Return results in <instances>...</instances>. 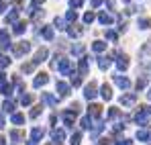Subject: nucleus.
Wrapping results in <instances>:
<instances>
[{"label": "nucleus", "mask_w": 151, "mask_h": 145, "mask_svg": "<svg viewBox=\"0 0 151 145\" xmlns=\"http://www.w3.org/2000/svg\"><path fill=\"white\" fill-rule=\"evenodd\" d=\"M102 94H104V98H110V88L104 86V88H102Z\"/></svg>", "instance_id": "3"}, {"label": "nucleus", "mask_w": 151, "mask_h": 145, "mask_svg": "<svg viewBox=\"0 0 151 145\" xmlns=\"http://www.w3.org/2000/svg\"><path fill=\"white\" fill-rule=\"evenodd\" d=\"M139 27H141V29H149L151 27V19H141V21H139Z\"/></svg>", "instance_id": "1"}, {"label": "nucleus", "mask_w": 151, "mask_h": 145, "mask_svg": "<svg viewBox=\"0 0 151 145\" xmlns=\"http://www.w3.org/2000/svg\"><path fill=\"white\" fill-rule=\"evenodd\" d=\"M137 137H139L141 141H145V139H149V133H147V131H139V133H137Z\"/></svg>", "instance_id": "2"}, {"label": "nucleus", "mask_w": 151, "mask_h": 145, "mask_svg": "<svg viewBox=\"0 0 151 145\" xmlns=\"http://www.w3.org/2000/svg\"><path fill=\"white\" fill-rule=\"evenodd\" d=\"M149 98H151V92H149Z\"/></svg>", "instance_id": "4"}]
</instances>
